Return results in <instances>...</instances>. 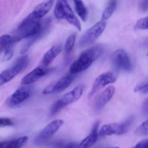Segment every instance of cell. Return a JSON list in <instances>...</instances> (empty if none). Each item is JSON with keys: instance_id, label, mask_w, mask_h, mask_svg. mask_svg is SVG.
<instances>
[{"instance_id": "30", "label": "cell", "mask_w": 148, "mask_h": 148, "mask_svg": "<svg viewBox=\"0 0 148 148\" xmlns=\"http://www.w3.org/2000/svg\"><path fill=\"white\" fill-rule=\"evenodd\" d=\"M142 111L144 115L148 116V97L145 100L142 106Z\"/></svg>"}, {"instance_id": "8", "label": "cell", "mask_w": 148, "mask_h": 148, "mask_svg": "<svg viewBox=\"0 0 148 148\" xmlns=\"http://www.w3.org/2000/svg\"><path fill=\"white\" fill-rule=\"evenodd\" d=\"M32 92V86H25L20 87L8 98L6 105L10 107L20 105L30 98Z\"/></svg>"}, {"instance_id": "7", "label": "cell", "mask_w": 148, "mask_h": 148, "mask_svg": "<svg viewBox=\"0 0 148 148\" xmlns=\"http://www.w3.org/2000/svg\"><path fill=\"white\" fill-rule=\"evenodd\" d=\"M64 124L62 119H56L51 121L46 125L34 138V143L41 145L45 144L61 127Z\"/></svg>"}, {"instance_id": "31", "label": "cell", "mask_w": 148, "mask_h": 148, "mask_svg": "<svg viewBox=\"0 0 148 148\" xmlns=\"http://www.w3.org/2000/svg\"><path fill=\"white\" fill-rule=\"evenodd\" d=\"M64 148H81L79 143H71L66 145Z\"/></svg>"}, {"instance_id": "23", "label": "cell", "mask_w": 148, "mask_h": 148, "mask_svg": "<svg viewBox=\"0 0 148 148\" xmlns=\"http://www.w3.org/2000/svg\"><path fill=\"white\" fill-rule=\"evenodd\" d=\"M135 28L138 30H148V17L139 20L136 24Z\"/></svg>"}, {"instance_id": "14", "label": "cell", "mask_w": 148, "mask_h": 148, "mask_svg": "<svg viewBox=\"0 0 148 148\" xmlns=\"http://www.w3.org/2000/svg\"><path fill=\"white\" fill-rule=\"evenodd\" d=\"M99 121H97L92 126L90 134L80 143L81 148H90L97 142L99 136Z\"/></svg>"}, {"instance_id": "22", "label": "cell", "mask_w": 148, "mask_h": 148, "mask_svg": "<svg viewBox=\"0 0 148 148\" xmlns=\"http://www.w3.org/2000/svg\"><path fill=\"white\" fill-rule=\"evenodd\" d=\"M135 133L138 136L148 135V120L142 123L135 131Z\"/></svg>"}, {"instance_id": "20", "label": "cell", "mask_w": 148, "mask_h": 148, "mask_svg": "<svg viewBox=\"0 0 148 148\" xmlns=\"http://www.w3.org/2000/svg\"><path fill=\"white\" fill-rule=\"evenodd\" d=\"M117 3L115 1H112L109 2L103 12L101 18L103 21L110 18L116 10Z\"/></svg>"}, {"instance_id": "16", "label": "cell", "mask_w": 148, "mask_h": 148, "mask_svg": "<svg viewBox=\"0 0 148 148\" xmlns=\"http://www.w3.org/2000/svg\"><path fill=\"white\" fill-rule=\"evenodd\" d=\"M63 47L61 45L54 46L45 53L42 58V64L44 66H47L61 52Z\"/></svg>"}, {"instance_id": "27", "label": "cell", "mask_w": 148, "mask_h": 148, "mask_svg": "<svg viewBox=\"0 0 148 148\" xmlns=\"http://www.w3.org/2000/svg\"><path fill=\"white\" fill-rule=\"evenodd\" d=\"M139 11L143 12H145L148 10V1H140L138 4Z\"/></svg>"}, {"instance_id": "12", "label": "cell", "mask_w": 148, "mask_h": 148, "mask_svg": "<svg viewBox=\"0 0 148 148\" xmlns=\"http://www.w3.org/2000/svg\"><path fill=\"white\" fill-rule=\"evenodd\" d=\"M115 88L113 86L106 88L96 97L93 104V108L96 112H99L104 108L115 93Z\"/></svg>"}, {"instance_id": "13", "label": "cell", "mask_w": 148, "mask_h": 148, "mask_svg": "<svg viewBox=\"0 0 148 148\" xmlns=\"http://www.w3.org/2000/svg\"><path fill=\"white\" fill-rule=\"evenodd\" d=\"M48 73V69L37 67L25 75L21 79V84L25 86L31 84L45 76Z\"/></svg>"}, {"instance_id": "10", "label": "cell", "mask_w": 148, "mask_h": 148, "mask_svg": "<svg viewBox=\"0 0 148 148\" xmlns=\"http://www.w3.org/2000/svg\"><path fill=\"white\" fill-rule=\"evenodd\" d=\"M116 80V75L111 72H106L99 75L93 83L90 93L88 99H91L97 92L107 85L114 83Z\"/></svg>"}, {"instance_id": "29", "label": "cell", "mask_w": 148, "mask_h": 148, "mask_svg": "<svg viewBox=\"0 0 148 148\" xmlns=\"http://www.w3.org/2000/svg\"><path fill=\"white\" fill-rule=\"evenodd\" d=\"M132 148H148V139L139 142Z\"/></svg>"}, {"instance_id": "11", "label": "cell", "mask_w": 148, "mask_h": 148, "mask_svg": "<svg viewBox=\"0 0 148 148\" xmlns=\"http://www.w3.org/2000/svg\"><path fill=\"white\" fill-rule=\"evenodd\" d=\"M53 2L54 1L51 0L41 2L38 4L27 16L34 22H40L41 19L51 10Z\"/></svg>"}, {"instance_id": "15", "label": "cell", "mask_w": 148, "mask_h": 148, "mask_svg": "<svg viewBox=\"0 0 148 148\" xmlns=\"http://www.w3.org/2000/svg\"><path fill=\"white\" fill-rule=\"evenodd\" d=\"M76 77V74L70 73L62 77L54 84L53 93H60L67 89L72 84Z\"/></svg>"}, {"instance_id": "4", "label": "cell", "mask_w": 148, "mask_h": 148, "mask_svg": "<svg viewBox=\"0 0 148 148\" xmlns=\"http://www.w3.org/2000/svg\"><path fill=\"white\" fill-rule=\"evenodd\" d=\"M28 63L29 58L26 55L18 58L11 67L3 71L0 74V85L2 86L12 80L27 67Z\"/></svg>"}, {"instance_id": "26", "label": "cell", "mask_w": 148, "mask_h": 148, "mask_svg": "<svg viewBox=\"0 0 148 148\" xmlns=\"http://www.w3.org/2000/svg\"><path fill=\"white\" fill-rule=\"evenodd\" d=\"M134 91L143 94L148 93V82L145 84L138 86L134 89Z\"/></svg>"}, {"instance_id": "34", "label": "cell", "mask_w": 148, "mask_h": 148, "mask_svg": "<svg viewBox=\"0 0 148 148\" xmlns=\"http://www.w3.org/2000/svg\"></svg>"}, {"instance_id": "17", "label": "cell", "mask_w": 148, "mask_h": 148, "mask_svg": "<svg viewBox=\"0 0 148 148\" xmlns=\"http://www.w3.org/2000/svg\"><path fill=\"white\" fill-rule=\"evenodd\" d=\"M28 140V137L24 136L16 139L3 141L1 143L0 148H21Z\"/></svg>"}, {"instance_id": "5", "label": "cell", "mask_w": 148, "mask_h": 148, "mask_svg": "<svg viewBox=\"0 0 148 148\" xmlns=\"http://www.w3.org/2000/svg\"><path fill=\"white\" fill-rule=\"evenodd\" d=\"M134 117L131 116L121 123H111L103 125L99 131V136L104 137L112 135H123L127 132L133 123Z\"/></svg>"}, {"instance_id": "18", "label": "cell", "mask_w": 148, "mask_h": 148, "mask_svg": "<svg viewBox=\"0 0 148 148\" xmlns=\"http://www.w3.org/2000/svg\"><path fill=\"white\" fill-rule=\"evenodd\" d=\"M20 41L16 36H12L8 34L2 35L0 38V52L2 53L8 48Z\"/></svg>"}, {"instance_id": "1", "label": "cell", "mask_w": 148, "mask_h": 148, "mask_svg": "<svg viewBox=\"0 0 148 148\" xmlns=\"http://www.w3.org/2000/svg\"><path fill=\"white\" fill-rule=\"evenodd\" d=\"M102 46L92 47L84 51L71 66L70 73L76 74L87 70L103 53Z\"/></svg>"}, {"instance_id": "9", "label": "cell", "mask_w": 148, "mask_h": 148, "mask_svg": "<svg viewBox=\"0 0 148 148\" xmlns=\"http://www.w3.org/2000/svg\"><path fill=\"white\" fill-rule=\"evenodd\" d=\"M111 60L114 66L119 70L130 72L132 69L130 59L123 50L119 49L114 52L112 56Z\"/></svg>"}, {"instance_id": "25", "label": "cell", "mask_w": 148, "mask_h": 148, "mask_svg": "<svg viewBox=\"0 0 148 148\" xmlns=\"http://www.w3.org/2000/svg\"><path fill=\"white\" fill-rule=\"evenodd\" d=\"M14 123L12 120L8 118H1L0 119V126H12L14 125Z\"/></svg>"}, {"instance_id": "19", "label": "cell", "mask_w": 148, "mask_h": 148, "mask_svg": "<svg viewBox=\"0 0 148 148\" xmlns=\"http://www.w3.org/2000/svg\"><path fill=\"white\" fill-rule=\"evenodd\" d=\"M75 11L82 21L86 22L88 18V10L84 2L81 1H73Z\"/></svg>"}, {"instance_id": "2", "label": "cell", "mask_w": 148, "mask_h": 148, "mask_svg": "<svg viewBox=\"0 0 148 148\" xmlns=\"http://www.w3.org/2000/svg\"><path fill=\"white\" fill-rule=\"evenodd\" d=\"M84 86L80 84L54 102L50 109L49 115L53 116L67 106L75 103L80 99L84 92Z\"/></svg>"}, {"instance_id": "3", "label": "cell", "mask_w": 148, "mask_h": 148, "mask_svg": "<svg viewBox=\"0 0 148 148\" xmlns=\"http://www.w3.org/2000/svg\"><path fill=\"white\" fill-rule=\"evenodd\" d=\"M54 14L55 18L58 20H65L79 31H81L82 27L80 21L66 1L59 0L57 1Z\"/></svg>"}, {"instance_id": "32", "label": "cell", "mask_w": 148, "mask_h": 148, "mask_svg": "<svg viewBox=\"0 0 148 148\" xmlns=\"http://www.w3.org/2000/svg\"><path fill=\"white\" fill-rule=\"evenodd\" d=\"M142 45L144 46L148 47V38L144 40L142 43Z\"/></svg>"}, {"instance_id": "33", "label": "cell", "mask_w": 148, "mask_h": 148, "mask_svg": "<svg viewBox=\"0 0 148 148\" xmlns=\"http://www.w3.org/2000/svg\"><path fill=\"white\" fill-rule=\"evenodd\" d=\"M119 148V147H111V148Z\"/></svg>"}, {"instance_id": "24", "label": "cell", "mask_w": 148, "mask_h": 148, "mask_svg": "<svg viewBox=\"0 0 148 148\" xmlns=\"http://www.w3.org/2000/svg\"><path fill=\"white\" fill-rule=\"evenodd\" d=\"M3 60L4 61H8L12 58L14 54L13 45L8 48L3 53Z\"/></svg>"}, {"instance_id": "28", "label": "cell", "mask_w": 148, "mask_h": 148, "mask_svg": "<svg viewBox=\"0 0 148 148\" xmlns=\"http://www.w3.org/2000/svg\"><path fill=\"white\" fill-rule=\"evenodd\" d=\"M53 86L54 84H51L47 86L43 91V94L44 95H48L53 93Z\"/></svg>"}, {"instance_id": "21", "label": "cell", "mask_w": 148, "mask_h": 148, "mask_svg": "<svg viewBox=\"0 0 148 148\" xmlns=\"http://www.w3.org/2000/svg\"><path fill=\"white\" fill-rule=\"evenodd\" d=\"M76 41V34H71L66 41L64 47V51L66 54H69L73 50V47L75 45Z\"/></svg>"}, {"instance_id": "6", "label": "cell", "mask_w": 148, "mask_h": 148, "mask_svg": "<svg viewBox=\"0 0 148 148\" xmlns=\"http://www.w3.org/2000/svg\"><path fill=\"white\" fill-rule=\"evenodd\" d=\"M106 22L99 21L88 29L80 38L78 47L83 48L94 43L103 32L106 27Z\"/></svg>"}]
</instances>
